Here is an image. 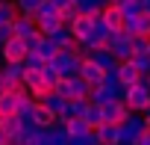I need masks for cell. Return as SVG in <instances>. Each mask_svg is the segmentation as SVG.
Masks as SVG:
<instances>
[{
  "mask_svg": "<svg viewBox=\"0 0 150 145\" xmlns=\"http://www.w3.org/2000/svg\"><path fill=\"white\" fill-rule=\"evenodd\" d=\"M124 104L129 107V113H141V116H144L147 107H150V86L141 80V83L124 89Z\"/></svg>",
  "mask_w": 150,
  "mask_h": 145,
  "instance_id": "cell-1",
  "label": "cell"
},
{
  "mask_svg": "<svg viewBox=\"0 0 150 145\" xmlns=\"http://www.w3.org/2000/svg\"><path fill=\"white\" fill-rule=\"evenodd\" d=\"M106 47L112 50V56H115L118 62H127V59H132V53H135V47H132V36H127L124 30H112Z\"/></svg>",
  "mask_w": 150,
  "mask_h": 145,
  "instance_id": "cell-2",
  "label": "cell"
},
{
  "mask_svg": "<svg viewBox=\"0 0 150 145\" xmlns=\"http://www.w3.org/2000/svg\"><path fill=\"white\" fill-rule=\"evenodd\" d=\"M147 130V118L141 113H129L127 121L121 124V145H135Z\"/></svg>",
  "mask_w": 150,
  "mask_h": 145,
  "instance_id": "cell-3",
  "label": "cell"
},
{
  "mask_svg": "<svg viewBox=\"0 0 150 145\" xmlns=\"http://www.w3.org/2000/svg\"><path fill=\"white\" fill-rule=\"evenodd\" d=\"M83 65V53L80 50H59L53 59V68L59 71V77H77Z\"/></svg>",
  "mask_w": 150,
  "mask_h": 145,
  "instance_id": "cell-4",
  "label": "cell"
},
{
  "mask_svg": "<svg viewBox=\"0 0 150 145\" xmlns=\"http://www.w3.org/2000/svg\"><path fill=\"white\" fill-rule=\"evenodd\" d=\"M27 42L24 39H12V42H6V45H0V59H3V62H24L27 59Z\"/></svg>",
  "mask_w": 150,
  "mask_h": 145,
  "instance_id": "cell-5",
  "label": "cell"
},
{
  "mask_svg": "<svg viewBox=\"0 0 150 145\" xmlns=\"http://www.w3.org/2000/svg\"><path fill=\"white\" fill-rule=\"evenodd\" d=\"M127 116H129V107L124 104V98H118V101H112V104L103 107V121L106 124H124Z\"/></svg>",
  "mask_w": 150,
  "mask_h": 145,
  "instance_id": "cell-6",
  "label": "cell"
},
{
  "mask_svg": "<svg viewBox=\"0 0 150 145\" xmlns=\"http://www.w3.org/2000/svg\"><path fill=\"white\" fill-rule=\"evenodd\" d=\"M24 121H33L38 130H50L53 124H59V118H56L44 104H35V107H33V113H30V118H24Z\"/></svg>",
  "mask_w": 150,
  "mask_h": 145,
  "instance_id": "cell-7",
  "label": "cell"
},
{
  "mask_svg": "<svg viewBox=\"0 0 150 145\" xmlns=\"http://www.w3.org/2000/svg\"><path fill=\"white\" fill-rule=\"evenodd\" d=\"M124 33L127 36H150V12H141V15H135V18H127V24H124Z\"/></svg>",
  "mask_w": 150,
  "mask_h": 145,
  "instance_id": "cell-8",
  "label": "cell"
},
{
  "mask_svg": "<svg viewBox=\"0 0 150 145\" xmlns=\"http://www.w3.org/2000/svg\"><path fill=\"white\" fill-rule=\"evenodd\" d=\"M141 71L135 68V62L132 59H127V62H121L118 65V80H121V86L124 89H129V86H135V83H141Z\"/></svg>",
  "mask_w": 150,
  "mask_h": 145,
  "instance_id": "cell-9",
  "label": "cell"
},
{
  "mask_svg": "<svg viewBox=\"0 0 150 145\" xmlns=\"http://www.w3.org/2000/svg\"><path fill=\"white\" fill-rule=\"evenodd\" d=\"M103 74H106V71H103L97 62L83 59V65H80V77H83L88 86H100V83H103Z\"/></svg>",
  "mask_w": 150,
  "mask_h": 145,
  "instance_id": "cell-10",
  "label": "cell"
},
{
  "mask_svg": "<svg viewBox=\"0 0 150 145\" xmlns=\"http://www.w3.org/2000/svg\"><path fill=\"white\" fill-rule=\"evenodd\" d=\"M33 18H35V24H38V30H41L44 36H53L56 30L65 27V21H62L59 12H50V15H33Z\"/></svg>",
  "mask_w": 150,
  "mask_h": 145,
  "instance_id": "cell-11",
  "label": "cell"
},
{
  "mask_svg": "<svg viewBox=\"0 0 150 145\" xmlns=\"http://www.w3.org/2000/svg\"><path fill=\"white\" fill-rule=\"evenodd\" d=\"M86 59L97 62V65H100L103 71H118V65H121V62H118V59L112 56V50H109V47H97V50H91V53H88Z\"/></svg>",
  "mask_w": 150,
  "mask_h": 145,
  "instance_id": "cell-12",
  "label": "cell"
},
{
  "mask_svg": "<svg viewBox=\"0 0 150 145\" xmlns=\"http://www.w3.org/2000/svg\"><path fill=\"white\" fill-rule=\"evenodd\" d=\"M47 39H50V42H53L59 50H80V42L74 39V33H71L68 27L56 30V33H53V36H47Z\"/></svg>",
  "mask_w": 150,
  "mask_h": 145,
  "instance_id": "cell-13",
  "label": "cell"
},
{
  "mask_svg": "<svg viewBox=\"0 0 150 145\" xmlns=\"http://www.w3.org/2000/svg\"><path fill=\"white\" fill-rule=\"evenodd\" d=\"M100 18H103V24L109 27V30H124V24H127V18H124V12H121V6H103V12H100Z\"/></svg>",
  "mask_w": 150,
  "mask_h": 145,
  "instance_id": "cell-14",
  "label": "cell"
},
{
  "mask_svg": "<svg viewBox=\"0 0 150 145\" xmlns=\"http://www.w3.org/2000/svg\"><path fill=\"white\" fill-rule=\"evenodd\" d=\"M68 30L74 33V39H77V42H86V39L91 36V30H94V18L80 15L77 21H71V27H68Z\"/></svg>",
  "mask_w": 150,
  "mask_h": 145,
  "instance_id": "cell-15",
  "label": "cell"
},
{
  "mask_svg": "<svg viewBox=\"0 0 150 145\" xmlns=\"http://www.w3.org/2000/svg\"><path fill=\"white\" fill-rule=\"evenodd\" d=\"M12 30H15V36H18V39H27V36H33V33L38 30V24H35V18H33V15H18V18H15V24H12Z\"/></svg>",
  "mask_w": 150,
  "mask_h": 145,
  "instance_id": "cell-16",
  "label": "cell"
},
{
  "mask_svg": "<svg viewBox=\"0 0 150 145\" xmlns=\"http://www.w3.org/2000/svg\"><path fill=\"white\" fill-rule=\"evenodd\" d=\"M97 139L100 145H121V124H100Z\"/></svg>",
  "mask_w": 150,
  "mask_h": 145,
  "instance_id": "cell-17",
  "label": "cell"
},
{
  "mask_svg": "<svg viewBox=\"0 0 150 145\" xmlns=\"http://www.w3.org/2000/svg\"><path fill=\"white\" fill-rule=\"evenodd\" d=\"M68 86H71V101H88L91 95V86L77 74V77H68Z\"/></svg>",
  "mask_w": 150,
  "mask_h": 145,
  "instance_id": "cell-18",
  "label": "cell"
},
{
  "mask_svg": "<svg viewBox=\"0 0 150 145\" xmlns=\"http://www.w3.org/2000/svg\"><path fill=\"white\" fill-rule=\"evenodd\" d=\"M121 95H115L112 89H106V86H91V95H88V101L91 104H97V107H106V104H112V101H118Z\"/></svg>",
  "mask_w": 150,
  "mask_h": 145,
  "instance_id": "cell-19",
  "label": "cell"
},
{
  "mask_svg": "<svg viewBox=\"0 0 150 145\" xmlns=\"http://www.w3.org/2000/svg\"><path fill=\"white\" fill-rule=\"evenodd\" d=\"M24 95H12V92H0V118L3 116H18V101Z\"/></svg>",
  "mask_w": 150,
  "mask_h": 145,
  "instance_id": "cell-20",
  "label": "cell"
},
{
  "mask_svg": "<svg viewBox=\"0 0 150 145\" xmlns=\"http://www.w3.org/2000/svg\"><path fill=\"white\" fill-rule=\"evenodd\" d=\"M83 121L88 124V130H91V133H97V127H100V124H106V121H103V107H97V104H88V110H86Z\"/></svg>",
  "mask_w": 150,
  "mask_h": 145,
  "instance_id": "cell-21",
  "label": "cell"
},
{
  "mask_svg": "<svg viewBox=\"0 0 150 145\" xmlns=\"http://www.w3.org/2000/svg\"><path fill=\"white\" fill-rule=\"evenodd\" d=\"M0 130H3L6 136H21L24 118H18V116H3V118H0Z\"/></svg>",
  "mask_w": 150,
  "mask_h": 145,
  "instance_id": "cell-22",
  "label": "cell"
},
{
  "mask_svg": "<svg viewBox=\"0 0 150 145\" xmlns=\"http://www.w3.org/2000/svg\"><path fill=\"white\" fill-rule=\"evenodd\" d=\"M62 127H65V133L68 136H86V133H91L88 130V124L83 121V118H65V121H59Z\"/></svg>",
  "mask_w": 150,
  "mask_h": 145,
  "instance_id": "cell-23",
  "label": "cell"
},
{
  "mask_svg": "<svg viewBox=\"0 0 150 145\" xmlns=\"http://www.w3.org/2000/svg\"><path fill=\"white\" fill-rule=\"evenodd\" d=\"M18 15H21V12H18V6H15V0H3V3H0V27L15 24Z\"/></svg>",
  "mask_w": 150,
  "mask_h": 145,
  "instance_id": "cell-24",
  "label": "cell"
},
{
  "mask_svg": "<svg viewBox=\"0 0 150 145\" xmlns=\"http://www.w3.org/2000/svg\"><path fill=\"white\" fill-rule=\"evenodd\" d=\"M38 104H44V107H47V110H50V113H53V116L59 118V116L65 113V104H68V101H65V98H59L56 92H50V95H44V98H41Z\"/></svg>",
  "mask_w": 150,
  "mask_h": 145,
  "instance_id": "cell-25",
  "label": "cell"
},
{
  "mask_svg": "<svg viewBox=\"0 0 150 145\" xmlns=\"http://www.w3.org/2000/svg\"><path fill=\"white\" fill-rule=\"evenodd\" d=\"M121 12H124V18H135V15H141L147 9H144V0H127L121 6Z\"/></svg>",
  "mask_w": 150,
  "mask_h": 145,
  "instance_id": "cell-26",
  "label": "cell"
},
{
  "mask_svg": "<svg viewBox=\"0 0 150 145\" xmlns=\"http://www.w3.org/2000/svg\"><path fill=\"white\" fill-rule=\"evenodd\" d=\"M35 53H38V56H41L44 62H53V59H56V53H59V47H56V45H53L50 39H44V42H41V47H38Z\"/></svg>",
  "mask_w": 150,
  "mask_h": 145,
  "instance_id": "cell-27",
  "label": "cell"
},
{
  "mask_svg": "<svg viewBox=\"0 0 150 145\" xmlns=\"http://www.w3.org/2000/svg\"><path fill=\"white\" fill-rule=\"evenodd\" d=\"M41 3H44V0H15V6H18L21 15H35Z\"/></svg>",
  "mask_w": 150,
  "mask_h": 145,
  "instance_id": "cell-28",
  "label": "cell"
},
{
  "mask_svg": "<svg viewBox=\"0 0 150 145\" xmlns=\"http://www.w3.org/2000/svg\"><path fill=\"white\" fill-rule=\"evenodd\" d=\"M68 145H100L97 133H86V136H68Z\"/></svg>",
  "mask_w": 150,
  "mask_h": 145,
  "instance_id": "cell-29",
  "label": "cell"
},
{
  "mask_svg": "<svg viewBox=\"0 0 150 145\" xmlns=\"http://www.w3.org/2000/svg\"><path fill=\"white\" fill-rule=\"evenodd\" d=\"M44 39H47V36H44L41 30H35L33 36H27V39H24V42H27V50H30V53H35V50L41 47V42H44Z\"/></svg>",
  "mask_w": 150,
  "mask_h": 145,
  "instance_id": "cell-30",
  "label": "cell"
},
{
  "mask_svg": "<svg viewBox=\"0 0 150 145\" xmlns=\"http://www.w3.org/2000/svg\"><path fill=\"white\" fill-rule=\"evenodd\" d=\"M44 65H47V62H44L38 53H27V59H24V68H27V71H41Z\"/></svg>",
  "mask_w": 150,
  "mask_h": 145,
  "instance_id": "cell-31",
  "label": "cell"
},
{
  "mask_svg": "<svg viewBox=\"0 0 150 145\" xmlns=\"http://www.w3.org/2000/svg\"><path fill=\"white\" fill-rule=\"evenodd\" d=\"M132 62H135V68L141 71V74H150V56H147V53H135Z\"/></svg>",
  "mask_w": 150,
  "mask_h": 145,
  "instance_id": "cell-32",
  "label": "cell"
},
{
  "mask_svg": "<svg viewBox=\"0 0 150 145\" xmlns=\"http://www.w3.org/2000/svg\"><path fill=\"white\" fill-rule=\"evenodd\" d=\"M132 47H135V53H147V47H150V36H135L132 39ZM132 53V56H135Z\"/></svg>",
  "mask_w": 150,
  "mask_h": 145,
  "instance_id": "cell-33",
  "label": "cell"
},
{
  "mask_svg": "<svg viewBox=\"0 0 150 145\" xmlns=\"http://www.w3.org/2000/svg\"><path fill=\"white\" fill-rule=\"evenodd\" d=\"M12 39H15V30H12V24L0 27V45H6V42H12Z\"/></svg>",
  "mask_w": 150,
  "mask_h": 145,
  "instance_id": "cell-34",
  "label": "cell"
},
{
  "mask_svg": "<svg viewBox=\"0 0 150 145\" xmlns=\"http://www.w3.org/2000/svg\"><path fill=\"white\" fill-rule=\"evenodd\" d=\"M50 3H53V9H56V12H65L68 6H74V0H50Z\"/></svg>",
  "mask_w": 150,
  "mask_h": 145,
  "instance_id": "cell-35",
  "label": "cell"
},
{
  "mask_svg": "<svg viewBox=\"0 0 150 145\" xmlns=\"http://www.w3.org/2000/svg\"><path fill=\"white\" fill-rule=\"evenodd\" d=\"M135 145H150V127H147V130H144V136H141V139H138V142H135Z\"/></svg>",
  "mask_w": 150,
  "mask_h": 145,
  "instance_id": "cell-36",
  "label": "cell"
},
{
  "mask_svg": "<svg viewBox=\"0 0 150 145\" xmlns=\"http://www.w3.org/2000/svg\"><path fill=\"white\" fill-rule=\"evenodd\" d=\"M6 142H9V136H6L3 130H0V145H6Z\"/></svg>",
  "mask_w": 150,
  "mask_h": 145,
  "instance_id": "cell-37",
  "label": "cell"
},
{
  "mask_svg": "<svg viewBox=\"0 0 150 145\" xmlns=\"http://www.w3.org/2000/svg\"><path fill=\"white\" fill-rule=\"evenodd\" d=\"M109 3H112V6H124V3H127V0H109Z\"/></svg>",
  "mask_w": 150,
  "mask_h": 145,
  "instance_id": "cell-38",
  "label": "cell"
},
{
  "mask_svg": "<svg viewBox=\"0 0 150 145\" xmlns=\"http://www.w3.org/2000/svg\"><path fill=\"white\" fill-rule=\"evenodd\" d=\"M141 80H144V83H147V86H150V74H144V77H141Z\"/></svg>",
  "mask_w": 150,
  "mask_h": 145,
  "instance_id": "cell-39",
  "label": "cell"
},
{
  "mask_svg": "<svg viewBox=\"0 0 150 145\" xmlns=\"http://www.w3.org/2000/svg\"><path fill=\"white\" fill-rule=\"evenodd\" d=\"M74 3H77V9H80V6H83V3H86V0H74Z\"/></svg>",
  "mask_w": 150,
  "mask_h": 145,
  "instance_id": "cell-40",
  "label": "cell"
},
{
  "mask_svg": "<svg viewBox=\"0 0 150 145\" xmlns=\"http://www.w3.org/2000/svg\"><path fill=\"white\" fill-rule=\"evenodd\" d=\"M97 3H100V6H109V0H97Z\"/></svg>",
  "mask_w": 150,
  "mask_h": 145,
  "instance_id": "cell-41",
  "label": "cell"
},
{
  "mask_svg": "<svg viewBox=\"0 0 150 145\" xmlns=\"http://www.w3.org/2000/svg\"><path fill=\"white\" fill-rule=\"evenodd\" d=\"M144 9H147V12H150V0H144Z\"/></svg>",
  "mask_w": 150,
  "mask_h": 145,
  "instance_id": "cell-42",
  "label": "cell"
},
{
  "mask_svg": "<svg viewBox=\"0 0 150 145\" xmlns=\"http://www.w3.org/2000/svg\"><path fill=\"white\" fill-rule=\"evenodd\" d=\"M0 80H3V65H0Z\"/></svg>",
  "mask_w": 150,
  "mask_h": 145,
  "instance_id": "cell-43",
  "label": "cell"
},
{
  "mask_svg": "<svg viewBox=\"0 0 150 145\" xmlns=\"http://www.w3.org/2000/svg\"><path fill=\"white\" fill-rule=\"evenodd\" d=\"M144 116H150V107H147V113H144Z\"/></svg>",
  "mask_w": 150,
  "mask_h": 145,
  "instance_id": "cell-44",
  "label": "cell"
},
{
  "mask_svg": "<svg viewBox=\"0 0 150 145\" xmlns=\"http://www.w3.org/2000/svg\"><path fill=\"white\" fill-rule=\"evenodd\" d=\"M0 3H3V0H0Z\"/></svg>",
  "mask_w": 150,
  "mask_h": 145,
  "instance_id": "cell-45",
  "label": "cell"
}]
</instances>
